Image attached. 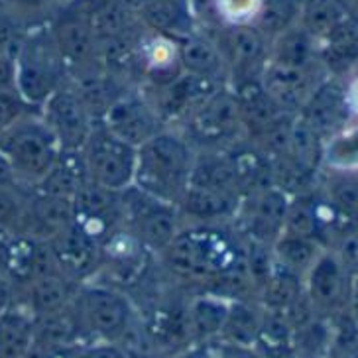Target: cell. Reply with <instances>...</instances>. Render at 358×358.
Wrapping results in <instances>:
<instances>
[{
  "label": "cell",
  "mask_w": 358,
  "mask_h": 358,
  "mask_svg": "<svg viewBox=\"0 0 358 358\" xmlns=\"http://www.w3.org/2000/svg\"><path fill=\"white\" fill-rule=\"evenodd\" d=\"M211 32L221 48L229 71V87L258 81L270 62V38H266L254 24L219 26Z\"/></svg>",
  "instance_id": "cell-10"
},
{
  "label": "cell",
  "mask_w": 358,
  "mask_h": 358,
  "mask_svg": "<svg viewBox=\"0 0 358 358\" xmlns=\"http://www.w3.org/2000/svg\"><path fill=\"white\" fill-rule=\"evenodd\" d=\"M40 116L55 134L62 150H81L96 124L91 108L71 79L43 103Z\"/></svg>",
  "instance_id": "cell-11"
},
{
  "label": "cell",
  "mask_w": 358,
  "mask_h": 358,
  "mask_svg": "<svg viewBox=\"0 0 358 358\" xmlns=\"http://www.w3.org/2000/svg\"><path fill=\"white\" fill-rule=\"evenodd\" d=\"M73 358H130L127 348L113 341H91L75 350Z\"/></svg>",
  "instance_id": "cell-43"
},
{
  "label": "cell",
  "mask_w": 358,
  "mask_h": 358,
  "mask_svg": "<svg viewBox=\"0 0 358 358\" xmlns=\"http://www.w3.org/2000/svg\"><path fill=\"white\" fill-rule=\"evenodd\" d=\"M0 4H4L24 26L26 22H34V26L45 24L55 10L53 0H0Z\"/></svg>",
  "instance_id": "cell-39"
},
{
  "label": "cell",
  "mask_w": 358,
  "mask_h": 358,
  "mask_svg": "<svg viewBox=\"0 0 358 358\" xmlns=\"http://www.w3.org/2000/svg\"><path fill=\"white\" fill-rule=\"evenodd\" d=\"M345 87H347V103L350 108V116L358 118V73Z\"/></svg>",
  "instance_id": "cell-46"
},
{
  "label": "cell",
  "mask_w": 358,
  "mask_h": 358,
  "mask_svg": "<svg viewBox=\"0 0 358 358\" xmlns=\"http://www.w3.org/2000/svg\"><path fill=\"white\" fill-rule=\"evenodd\" d=\"M348 14L341 0H303L299 12V26L315 38L317 42L325 40L337 26L347 20Z\"/></svg>",
  "instance_id": "cell-32"
},
{
  "label": "cell",
  "mask_w": 358,
  "mask_h": 358,
  "mask_svg": "<svg viewBox=\"0 0 358 358\" xmlns=\"http://www.w3.org/2000/svg\"><path fill=\"white\" fill-rule=\"evenodd\" d=\"M323 250H325V246L315 238L297 236V234H289V232H282L272 244L275 262L295 274H299L301 278L315 264Z\"/></svg>",
  "instance_id": "cell-30"
},
{
  "label": "cell",
  "mask_w": 358,
  "mask_h": 358,
  "mask_svg": "<svg viewBox=\"0 0 358 358\" xmlns=\"http://www.w3.org/2000/svg\"><path fill=\"white\" fill-rule=\"evenodd\" d=\"M297 116L327 140L337 130L347 127L348 120L352 118L347 103V87L341 85L337 77H325L317 85Z\"/></svg>",
  "instance_id": "cell-19"
},
{
  "label": "cell",
  "mask_w": 358,
  "mask_h": 358,
  "mask_svg": "<svg viewBox=\"0 0 358 358\" xmlns=\"http://www.w3.org/2000/svg\"><path fill=\"white\" fill-rule=\"evenodd\" d=\"M118 2H120L122 6H127L130 12H134V14H136V12L140 10V6H142V2H144V0H118Z\"/></svg>",
  "instance_id": "cell-52"
},
{
  "label": "cell",
  "mask_w": 358,
  "mask_h": 358,
  "mask_svg": "<svg viewBox=\"0 0 358 358\" xmlns=\"http://www.w3.org/2000/svg\"><path fill=\"white\" fill-rule=\"evenodd\" d=\"M48 244L52 248L57 270L75 284L89 282L99 274L101 244L85 234L75 222L50 238Z\"/></svg>",
  "instance_id": "cell-17"
},
{
  "label": "cell",
  "mask_w": 358,
  "mask_h": 358,
  "mask_svg": "<svg viewBox=\"0 0 358 358\" xmlns=\"http://www.w3.org/2000/svg\"><path fill=\"white\" fill-rule=\"evenodd\" d=\"M36 108L24 103L14 89H0V134L10 128L16 120H20L22 116L28 113H34Z\"/></svg>",
  "instance_id": "cell-40"
},
{
  "label": "cell",
  "mask_w": 358,
  "mask_h": 358,
  "mask_svg": "<svg viewBox=\"0 0 358 358\" xmlns=\"http://www.w3.org/2000/svg\"><path fill=\"white\" fill-rule=\"evenodd\" d=\"M327 250L337 256L348 274H358V222H345L327 244Z\"/></svg>",
  "instance_id": "cell-37"
},
{
  "label": "cell",
  "mask_w": 358,
  "mask_h": 358,
  "mask_svg": "<svg viewBox=\"0 0 358 358\" xmlns=\"http://www.w3.org/2000/svg\"><path fill=\"white\" fill-rule=\"evenodd\" d=\"M99 122H103L116 138L134 148H140L166 128L154 105L140 87H127L110 103Z\"/></svg>",
  "instance_id": "cell-12"
},
{
  "label": "cell",
  "mask_w": 358,
  "mask_h": 358,
  "mask_svg": "<svg viewBox=\"0 0 358 358\" xmlns=\"http://www.w3.org/2000/svg\"><path fill=\"white\" fill-rule=\"evenodd\" d=\"M329 319V357L358 358V323L348 309H341Z\"/></svg>",
  "instance_id": "cell-35"
},
{
  "label": "cell",
  "mask_w": 358,
  "mask_h": 358,
  "mask_svg": "<svg viewBox=\"0 0 358 358\" xmlns=\"http://www.w3.org/2000/svg\"><path fill=\"white\" fill-rule=\"evenodd\" d=\"M323 73L325 71L321 65L311 69H295L268 62L260 77V83L282 110L297 115L317 89V85L325 79Z\"/></svg>",
  "instance_id": "cell-18"
},
{
  "label": "cell",
  "mask_w": 358,
  "mask_h": 358,
  "mask_svg": "<svg viewBox=\"0 0 358 358\" xmlns=\"http://www.w3.org/2000/svg\"><path fill=\"white\" fill-rule=\"evenodd\" d=\"M171 358H209L205 345H189V347L178 350V355Z\"/></svg>",
  "instance_id": "cell-47"
},
{
  "label": "cell",
  "mask_w": 358,
  "mask_h": 358,
  "mask_svg": "<svg viewBox=\"0 0 358 358\" xmlns=\"http://www.w3.org/2000/svg\"><path fill=\"white\" fill-rule=\"evenodd\" d=\"M303 295V278L275 262L272 274L264 282L256 299L268 311H287Z\"/></svg>",
  "instance_id": "cell-29"
},
{
  "label": "cell",
  "mask_w": 358,
  "mask_h": 358,
  "mask_svg": "<svg viewBox=\"0 0 358 358\" xmlns=\"http://www.w3.org/2000/svg\"><path fill=\"white\" fill-rule=\"evenodd\" d=\"M270 64L295 69L319 67V42L297 22L272 40Z\"/></svg>",
  "instance_id": "cell-25"
},
{
  "label": "cell",
  "mask_w": 358,
  "mask_h": 358,
  "mask_svg": "<svg viewBox=\"0 0 358 358\" xmlns=\"http://www.w3.org/2000/svg\"><path fill=\"white\" fill-rule=\"evenodd\" d=\"M221 87H224V83L197 75L181 73L178 79L164 87L140 89L146 93L166 127H179L197 106L203 105Z\"/></svg>",
  "instance_id": "cell-15"
},
{
  "label": "cell",
  "mask_w": 358,
  "mask_h": 358,
  "mask_svg": "<svg viewBox=\"0 0 358 358\" xmlns=\"http://www.w3.org/2000/svg\"><path fill=\"white\" fill-rule=\"evenodd\" d=\"M75 224L93 241L103 244L113 232L122 227L120 191H110L87 181L73 199Z\"/></svg>",
  "instance_id": "cell-16"
},
{
  "label": "cell",
  "mask_w": 358,
  "mask_h": 358,
  "mask_svg": "<svg viewBox=\"0 0 358 358\" xmlns=\"http://www.w3.org/2000/svg\"><path fill=\"white\" fill-rule=\"evenodd\" d=\"M301 2L303 0H260L252 24L272 42L275 36L299 22Z\"/></svg>",
  "instance_id": "cell-34"
},
{
  "label": "cell",
  "mask_w": 358,
  "mask_h": 358,
  "mask_svg": "<svg viewBox=\"0 0 358 358\" xmlns=\"http://www.w3.org/2000/svg\"><path fill=\"white\" fill-rule=\"evenodd\" d=\"M260 8V0H213V12L219 26L252 24Z\"/></svg>",
  "instance_id": "cell-38"
},
{
  "label": "cell",
  "mask_w": 358,
  "mask_h": 358,
  "mask_svg": "<svg viewBox=\"0 0 358 358\" xmlns=\"http://www.w3.org/2000/svg\"><path fill=\"white\" fill-rule=\"evenodd\" d=\"M122 227L134 232L154 256H159L181 231L178 205L159 201L136 185L120 191Z\"/></svg>",
  "instance_id": "cell-8"
},
{
  "label": "cell",
  "mask_w": 358,
  "mask_h": 358,
  "mask_svg": "<svg viewBox=\"0 0 358 358\" xmlns=\"http://www.w3.org/2000/svg\"><path fill=\"white\" fill-rule=\"evenodd\" d=\"M343 8L347 10L348 16L352 18H358V0H341Z\"/></svg>",
  "instance_id": "cell-51"
},
{
  "label": "cell",
  "mask_w": 358,
  "mask_h": 358,
  "mask_svg": "<svg viewBox=\"0 0 358 358\" xmlns=\"http://www.w3.org/2000/svg\"><path fill=\"white\" fill-rule=\"evenodd\" d=\"M28 203V187L20 183L0 185V231L20 232Z\"/></svg>",
  "instance_id": "cell-36"
},
{
  "label": "cell",
  "mask_w": 358,
  "mask_h": 358,
  "mask_svg": "<svg viewBox=\"0 0 358 358\" xmlns=\"http://www.w3.org/2000/svg\"><path fill=\"white\" fill-rule=\"evenodd\" d=\"M26 30L28 28L4 4H0V52L14 55Z\"/></svg>",
  "instance_id": "cell-41"
},
{
  "label": "cell",
  "mask_w": 358,
  "mask_h": 358,
  "mask_svg": "<svg viewBox=\"0 0 358 358\" xmlns=\"http://www.w3.org/2000/svg\"><path fill=\"white\" fill-rule=\"evenodd\" d=\"M87 181L89 178H87L81 150H62V156L48 171V176L30 189L73 201Z\"/></svg>",
  "instance_id": "cell-27"
},
{
  "label": "cell",
  "mask_w": 358,
  "mask_h": 358,
  "mask_svg": "<svg viewBox=\"0 0 358 358\" xmlns=\"http://www.w3.org/2000/svg\"><path fill=\"white\" fill-rule=\"evenodd\" d=\"M289 201L292 195L275 185L246 195L232 219V227L241 236L272 246L284 231Z\"/></svg>",
  "instance_id": "cell-13"
},
{
  "label": "cell",
  "mask_w": 358,
  "mask_h": 358,
  "mask_svg": "<svg viewBox=\"0 0 358 358\" xmlns=\"http://www.w3.org/2000/svg\"><path fill=\"white\" fill-rule=\"evenodd\" d=\"M323 166L329 171L358 173V122H348L323 142Z\"/></svg>",
  "instance_id": "cell-33"
},
{
  "label": "cell",
  "mask_w": 358,
  "mask_h": 358,
  "mask_svg": "<svg viewBox=\"0 0 358 358\" xmlns=\"http://www.w3.org/2000/svg\"><path fill=\"white\" fill-rule=\"evenodd\" d=\"M148 2H164V4H183V6H191V8H193L191 0H148Z\"/></svg>",
  "instance_id": "cell-53"
},
{
  "label": "cell",
  "mask_w": 358,
  "mask_h": 358,
  "mask_svg": "<svg viewBox=\"0 0 358 358\" xmlns=\"http://www.w3.org/2000/svg\"><path fill=\"white\" fill-rule=\"evenodd\" d=\"M197 150L179 128L166 127L138 148L134 185L148 195L178 205L189 185Z\"/></svg>",
  "instance_id": "cell-2"
},
{
  "label": "cell",
  "mask_w": 358,
  "mask_h": 358,
  "mask_svg": "<svg viewBox=\"0 0 358 358\" xmlns=\"http://www.w3.org/2000/svg\"><path fill=\"white\" fill-rule=\"evenodd\" d=\"M154 254L130 232L127 227H118L105 243L101 244V268L115 282H134L146 272Z\"/></svg>",
  "instance_id": "cell-20"
},
{
  "label": "cell",
  "mask_w": 358,
  "mask_h": 358,
  "mask_svg": "<svg viewBox=\"0 0 358 358\" xmlns=\"http://www.w3.org/2000/svg\"><path fill=\"white\" fill-rule=\"evenodd\" d=\"M321 193L343 221L358 222V173L331 171Z\"/></svg>",
  "instance_id": "cell-31"
},
{
  "label": "cell",
  "mask_w": 358,
  "mask_h": 358,
  "mask_svg": "<svg viewBox=\"0 0 358 358\" xmlns=\"http://www.w3.org/2000/svg\"><path fill=\"white\" fill-rule=\"evenodd\" d=\"M12 183H18V181L14 178L10 164L0 154V185H12Z\"/></svg>",
  "instance_id": "cell-49"
},
{
  "label": "cell",
  "mask_w": 358,
  "mask_h": 358,
  "mask_svg": "<svg viewBox=\"0 0 358 358\" xmlns=\"http://www.w3.org/2000/svg\"><path fill=\"white\" fill-rule=\"evenodd\" d=\"M264 307L258 299L244 297V299H231L229 315L222 327L219 338L238 343V345H252L258 347V338L262 331Z\"/></svg>",
  "instance_id": "cell-28"
},
{
  "label": "cell",
  "mask_w": 358,
  "mask_h": 358,
  "mask_svg": "<svg viewBox=\"0 0 358 358\" xmlns=\"http://www.w3.org/2000/svg\"><path fill=\"white\" fill-rule=\"evenodd\" d=\"M130 358H168L162 350H132V355L128 352Z\"/></svg>",
  "instance_id": "cell-50"
},
{
  "label": "cell",
  "mask_w": 358,
  "mask_h": 358,
  "mask_svg": "<svg viewBox=\"0 0 358 358\" xmlns=\"http://www.w3.org/2000/svg\"><path fill=\"white\" fill-rule=\"evenodd\" d=\"M75 221L73 201L28 189L22 231L40 241H50Z\"/></svg>",
  "instance_id": "cell-21"
},
{
  "label": "cell",
  "mask_w": 358,
  "mask_h": 358,
  "mask_svg": "<svg viewBox=\"0 0 358 358\" xmlns=\"http://www.w3.org/2000/svg\"><path fill=\"white\" fill-rule=\"evenodd\" d=\"M16 297H18V287L6 274H0V315L10 311L16 307Z\"/></svg>",
  "instance_id": "cell-44"
},
{
  "label": "cell",
  "mask_w": 358,
  "mask_h": 358,
  "mask_svg": "<svg viewBox=\"0 0 358 358\" xmlns=\"http://www.w3.org/2000/svg\"><path fill=\"white\" fill-rule=\"evenodd\" d=\"M347 309L350 311V315L357 319L358 323V274L352 278V284H350V295H348Z\"/></svg>",
  "instance_id": "cell-48"
},
{
  "label": "cell",
  "mask_w": 358,
  "mask_h": 358,
  "mask_svg": "<svg viewBox=\"0 0 358 358\" xmlns=\"http://www.w3.org/2000/svg\"><path fill=\"white\" fill-rule=\"evenodd\" d=\"M193 148L199 150H227L243 140L244 128L238 101L229 85L215 91L179 127Z\"/></svg>",
  "instance_id": "cell-6"
},
{
  "label": "cell",
  "mask_w": 358,
  "mask_h": 358,
  "mask_svg": "<svg viewBox=\"0 0 358 358\" xmlns=\"http://www.w3.org/2000/svg\"><path fill=\"white\" fill-rule=\"evenodd\" d=\"M209 358H266L260 347L252 345H238L224 338H215L211 343H205Z\"/></svg>",
  "instance_id": "cell-42"
},
{
  "label": "cell",
  "mask_w": 358,
  "mask_h": 358,
  "mask_svg": "<svg viewBox=\"0 0 358 358\" xmlns=\"http://www.w3.org/2000/svg\"><path fill=\"white\" fill-rule=\"evenodd\" d=\"M14 55L0 52V89H14Z\"/></svg>",
  "instance_id": "cell-45"
},
{
  "label": "cell",
  "mask_w": 358,
  "mask_h": 358,
  "mask_svg": "<svg viewBox=\"0 0 358 358\" xmlns=\"http://www.w3.org/2000/svg\"><path fill=\"white\" fill-rule=\"evenodd\" d=\"M48 28L69 79L95 73L101 67L99 42L79 0H65L48 20Z\"/></svg>",
  "instance_id": "cell-7"
},
{
  "label": "cell",
  "mask_w": 358,
  "mask_h": 358,
  "mask_svg": "<svg viewBox=\"0 0 358 358\" xmlns=\"http://www.w3.org/2000/svg\"><path fill=\"white\" fill-rule=\"evenodd\" d=\"M352 275L348 274L331 250L315 260L303 275V294L317 315L331 317L341 309H347Z\"/></svg>",
  "instance_id": "cell-14"
},
{
  "label": "cell",
  "mask_w": 358,
  "mask_h": 358,
  "mask_svg": "<svg viewBox=\"0 0 358 358\" xmlns=\"http://www.w3.org/2000/svg\"><path fill=\"white\" fill-rule=\"evenodd\" d=\"M178 42L179 62H181L183 73L197 75V77H205V79H213V81L227 85L229 81L227 62H224L221 48L215 42L211 32L199 28Z\"/></svg>",
  "instance_id": "cell-23"
},
{
  "label": "cell",
  "mask_w": 358,
  "mask_h": 358,
  "mask_svg": "<svg viewBox=\"0 0 358 358\" xmlns=\"http://www.w3.org/2000/svg\"><path fill=\"white\" fill-rule=\"evenodd\" d=\"M77 285L79 284L71 282L59 270L40 275V278H36L30 284L22 287L24 309H28V313L34 319L59 313V311H64L71 306Z\"/></svg>",
  "instance_id": "cell-24"
},
{
  "label": "cell",
  "mask_w": 358,
  "mask_h": 358,
  "mask_svg": "<svg viewBox=\"0 0 358 358\" xmlns=\"http://www.w3.org/2000/svg\"><path fill=\"white\" fill-rule=\"evenodd\" d=\"M71 311L83 337L91 341H113L120 345L134 327V306L116 285L96 284L93 280L79 284Z\"/></svg>",
  "instance_id": "cell-5"
},
{
  "label": "cell",
  "mask_w": 358,
  "mask_h": 358,
  "mask_svg": "<svg viewBox=\"0 0 358 358\" xmlns=\"http://www.w3.org/2000/svg\"><path fill=\"white\" fill-rule=\"evenodd\" d=\"M159 258L169 274L199 284L246 266L243 238L232 222L181 227Z\"/></svg>",
  "instance_id": "cell-1"
},
{
  "label": "cell",
  "mask_w": 358,
  "mask_h": 358,
  "mask_svg": "<svg viewBox=\"0 0 358 358\" xmlns=\"http://www.w3.org/2000/svg\"><path fill=\"white\" fill-rule=\"evenodd\" d=\"M0 154L10 164L16 181L30 189L55 166L62 146L40 110H34L0 134Z\"/></svg>",
  "instance_id": "cell-4"
},
{
  "label": "cell",
  "mask_w": 358,
  "mask_h": 358,
  "mask_svg": "<svg viewBox=\"0 0 358 358\" xmlns=\"http://www.w3.org/2000/svg\"><path fill=\"white\" fill-rule=\"evenodd\" d=\"M229 307H231V299L211 292L195 295L187 303V315H189L191 337L195 345H205L221 337L222 327L229 315Z\"/></svg>",
  "instance_id": "cell-26"
},
{
  "label": "cell",
  "mask_w": 358,
  "mask_h": 358,
  "mask_svg": "<svg viewBox=\"0 0 358 358\" xmlns=\"http://www.w3.org/2000/svg\"><path fill=\"white\" fill-rule=\"evenodd\" d=\"M241 201H243L241 197L234 195L187 185V189L178 203L181 227L232 222L241 207Z\"/></svg>",
  "instance_id": "cell-22"
},
{
  "label": "cell",
  "mask_w": 358,
  "mask_h": 358,
  "mask_svg": "<svg viewBox=\"0 0 358 358\" xmlns=\"http://www.w3.org/2000/svg\"><path fill=\"white\" fill-rule=\"evenodd\" d=\"M87 178L110 191H124L134 185L138 148L116 138L103 122H96L81 148Z\"/></svg>",
  "instance_id": "cell-9"
},
{
  "label": "cell",
  "mask_w": 358,
  "mask_h": 358,
  "mask_svg": "<svg viewBox=\"0 0 358 358\" xmlns=\"http://www.w3.org/2000/svg\"><path fill=\"white\" fill-rule=\"evenodd\" d=\"M14 91L36 110H40L43 103L69 81V73L55 50L48 22L24 32L14 53Z\"/></svg>",
  "instance_id": "cell-3"
}]
</instances>
